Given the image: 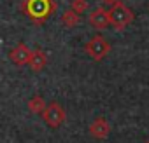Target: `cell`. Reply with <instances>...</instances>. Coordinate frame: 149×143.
I'll use <instances>...</instances> for the list:
<instances>
[{"label":"cell","instance_id":"cell-1","mask_svg":"<svg viewBox=\"0 0 149 143\" xmlns=\"http://www.w3.org/2000/svg\"><path fill=\"white\" fill-rule=\"evenodd\" d=\"M109 18H111V26H114L116 30H125L133 21V12L123 2H116L109 9Z\"/></svg>","mask_w":149,"mask_h":143},{"label":"cell","instance_id":"cell-2","mask_svg":"<svg viewBox=\"0 0 149 143\" xmlns=\"http://www.w3.org/2000/svg\"><path fill=\"white\" fill-rule=\"evenodd\" d=\"M84 51H86V54H88L91 59H95V61H102V59L109 54V51H111V44L105 40V37H102V35H95L93 38H90V40L84 44Z\"/></svg>","mask_w":149,"mask_h":143},{"label":"cell","instance_id":"cell-3","mask_svg":"<svg viewBox=\"0 0 149 143\" xmlns=\"http://www.w3.org/2000/svg\"><path fill=\"white\" fill-rule=\"evenodd\" d=\"M40 115H42V120L46 122V126H49V127H53V129L60 127V126L65 122V119H67L65 108H63L58 101H51Z\"/></svg>","mask_w":149,"mask_h":143},{"label":"cell","instance_id":"cell-4","mask_svg":"<svg viewBox=\"0 0 149 143\" xmlns=\"http://www.w3.org/2000/svg\"><path fill=\"white\" fill-rule=\"evenodd\" d=\"M53 9L54 6L51 4V0H26L25 2V11L33 19H44L49 12H53Z\"/></svg>","mask_w":149,"mask_h":143},{"label":"cell","instance_id":"cell-5","mask_svg":"<svg viewBox=\"0 0 149 143\" xmlns=\"http://www.w3.org/2000/svg\"><path fill=\"white\" fill-rule=\"evenodd\" d=\"M88 23H90V26H93V28L98 30V32L109 28V26H111L109 11H105V9H95V11L88 16Z\"/></svg>","mask_w":149,"mask_h":143},{"label":"cell","instance_id":"cell-6","mask_svg":"<svg viewBox=\"0 0 149 143\" xmlns=\"http://www.w3.org/2000/svg\"><path fill=\"white\" fill-rule=\"evenodd\" d=\"M30 56H32V51H30V47H28L26 44H18V45L9 52V58H11V61H13L16 66L28 65Z\"/></svg>","mask_w":149,"mask_h":143},{"label":"cell","instance_id":"cell-7","mask_svg":"<svg viewBox=\"0 0 149 143\" xmlns=\"http://www.w3.org/2000/svg\"><path fill=\"white\" fill-rule=\"evenodd\" d=\"M90 134L97 140H105L109 134H111V126L109 122L104 119V117H97L91 124H90Z\"/></svg>","mask_w":149,"mask_h":143},{"label":"cell","instance_id":"cell-8","mask_svg":"<svg viewBox=\"0 0 149 143\" xmlns=\"http://www.w3.org/2000/svg\"><path fill=\"white\" fill-rule=\"evenodd\" d=\"M47 65V56L44 51L40 49H35L32 51V56H30V61H28V66L32 72H42Z\"/></svg>","mask_w":149,"mask_h":143},{"label":"cell","instance_id":"cell-9","mask_svg":"<svg viewBox=\"0 0 149 143\" xmlns=\"http://www.w3.org/2000/svg\"><path fill=\"white\" fill-rule=\"evenodd\" d=\"M81 23V14H77L74 9H68L61 14V25L65 28H74Z\"/></svg>","mask_w":149,"mask_h":143},{"label":"cell","instance_id":"cell-10","mask_svg":"<svg viewBox=\"0 0 149 143\" xmlns=\"http://www.w3.org/2000/svg\"><path fill=\"white\" fill-rule=\"evenodd\" d=\"M46 107H47V103L44 101L42 96H33V98L28 101V110H30L32 113H42V112L46 110Z\"/></svg>","mask_w":149,"mask_h":143},{"label":"cell","instance_id":"cell-11","mask_svg":"<svg viewBox=\"0 0 149 143\" xmlns=\"http://www.w3.org/2000/svg\"><path fill=\"white\" fill-rule=\"evenodd\" d=\"M70 9H74L77 14H83L88 11V0H72L70 2Z\"/></svg>","mask_w":149,"mask_h":143},{"label":"cell","instance_id":"cell-12","mask_svg":"<svg viewBox=\"0 0 149 143\" xmlns=\"http://www.w3.org/2000/svg\"><path fill=\"white\" fill-rule=\"evenodd\" d=\"M100 2H104V4H107V6H114L116 2H119V0H100Z\"/></svg>","mask_w":149,"mask_h":143}]
</instances>
